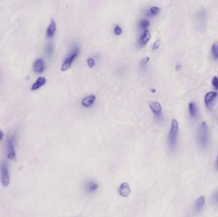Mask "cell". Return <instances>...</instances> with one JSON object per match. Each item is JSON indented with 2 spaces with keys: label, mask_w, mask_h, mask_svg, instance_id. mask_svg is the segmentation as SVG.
I'll list each match as a JSON object with an SVG mask.
<instances>
[{
  "label": "cell",
  "mask_w": 218,
  "mask_h": 217,
  "mask_svg": "<svg viewBox=\"0 0 218 217\" xmlns=\"http://www.w3.org/2000/svg\"><path fill=\"white\" fill-rule=\"evenodd\" d=\"M179 133V124L175 119H172L171 128L168 135V144L170 151H174L176 149L177 136Z\"/></svg>",
  "instance_id": "obj_1"
},
{
  "label": "cell",
  "mask_w": 218,
  "mask_h": 217,
  "mask_svg": "<svg viewBox=\"0 0 218 217\" xmlns=\"http://www.w3.org/2000/svg\"><path fill=\"white\" fill-rule=\"evenodd\" d=\"M198 141L199 145L205 148L208 144V129L205 122H203L200 125L198 131Z\"/></svg>",
  "instance_id": "obj_2"
},
{
  "label": "cell",
  "mask_w": 218,
  "mask_h": 217,
  "mask_svg": "<svg viewBox=\"0 0 218 217\" xmlns=\"http://www.w3.org/2000/svg\"><path fill=\"white\" fill-rule=\"evenodd\" d=\"M79 54V48L77 46H75L74 48V49H73V51L69 54V56L66 57L64 62L63 63L61 68V71H65L70 69L71 66L73 62H74V61L75 59V58L78 56Z\"/></svg>",
  "instance_id": "obj_3"
},
{
  "label": "cell",
  "mask_w": 218,
  "mask_h": 217,
  "mask_svg": "<svg viewBox=\"0 0 218 217\" xmlns=\"http://www.w3.org/2000/svg\"><path fill=\"white\" fill-rule=\"evenodd\" d=\"M99 189L98 183L94 180H88L84 184V192L88 196L93 195Z\"/></svg>",
  "instance_id": "obj_4"
},
{
  "label": "cell",
  "mask_w": 218,
  "mask_h": 217,
  "mask_svg": "<svg viewBox=\"0 0 218 217\" xmlns=\"http://www.w3.org/2000/svg\"><path fill=\"white\" fill-rule=\"evenodd\" d=\"M1 183L4 187H7L10 183V176L8 167L6 164H3L1 167Z\"/></svg>",
  "instance_id": "obj_5"
},
{
  "label": "cell",
  "mask_w": 218,
  "mask_h": 217,
  "mask_svg": "<svg viewBox=\"0 0 218 217\" xmlns=\"http://www.w3.org/2000/svg\"><path fill=\"white\" fill-rule=\"evenodd\" d=\"M217 92H208L205 96V103L208 109H211V107L213 105V103L215 101L217 97Z\"/></svg>",
  "instance_id": "obj_6"
},
{
  "label": "cell",
  "mask_w": 218,
  "mask_h": 217,
  "mask_svg": "<svg viewBox=\"0 0 218 217\" xmlns=\"http://www.w3.org/2000/svg\"><path fill=\"white\" fill-rule=\"evenodd\" d=\"M151 33H150L148 29L145 30L138 41L139 46L140 47H144L145 45L148 43V42L149 41L150 39H151Z\"/></svg>",
  "instance_id": "obj_7"
},
{
  "label": "cell",
  "mask_w": 218,
  "mask_h": 217,
  "mask_svg": "<svg viewBox=\"0 0 218 217\" xmlns=\"http://www.w3.org/2000/svg\"><path fill=\"white\" fill-rule=\"evenodd\" d=\"M131 189L128 183H122L119 188V194L122 197H127L130 195Z\"/></svg>",
  "instance_id": "obj_8"
},
{
  "label": "cell",
  "mask_w": 218,
  "mask_h": 217,
  "mask_svg": "<svg viewBox=\"0 0 218 217\" xmlns=\"http://www.w3.org/2000/svg\"><path fill=\"white\" fill-rule=\"evenodd\" d=\"M44 62L42 59H36L33 64V70L36 73H42L44 71Z\"/></svg>",
  "instance_id": "obj_9"
},
{
  "label": "cell",
  "mask_w": 218,
  "mask_h": 217,
  "mask_svg": "<svg viewBox=\"0 0 218 217\" xmlns=\"http://www.w3.org/2000/svg\"><path fill=\"white\" fill-rule=\"evenodd\" d=\"M95 100H96V97H95V96H94V95H90V96L85 97L82 99V101L81 102L82 105L85 108H89L93 105L94 103L95 102Z\"/></svg>",
  "instance_id": "obj_10"
},
{
  "label": "cell",
  "mask_w": 218,
  "mask_h": 217,
  "mask_svg": "<svg viewBox=\"0 0 218 217\" xmlns=\"http://www.w3.org/2000/svg\"><path fill=\"white\" fill-rule=\"evenodd\" d=\"M56 22L54 21L53 19H51V22H50L49 26L46 31V36L47 38H52L54 33L56 32Z\"/></svg>",
  "instance_id": "obj_11"
},
{
  "label": "cell",
  "mask_w": 218,
  "mask_h": 217,
  "mask_svg": "<svg viewBox=\"0 0 218 217\" xmlns=\"http://www.w3.org/2000/svg\"><path fill=\"white\" fill-rule=\"evenodd\" d=\"M150 108L154 114L156 115H160L162 111V108L160 103L156 101H154L150 104Z\"/></svg>",
  "instance_id": "obj_12"
},
{
  "label": "cell",
  "mask_w": 218,
  "mask_h": 217,
  "mask_svg": "<svg viewBox=\"0 0 218 217\" xmlns=\"http://www.w3.org/2000/svg\"><path fill=\"white\" fill-rule=\"evenodd\" d=\"M205 197L203 196H200L198 199L194 203V210L196 212L201 211L202 208L203 207L204 205H205Z\"/></svg>",
  "instance_id": "obj_13"
},
{
  "label": "cell",
  "mask_w": 218,
  "mask_h": 217,
  "mask_svg": "<svg viewBox=\"0 0 218 217\" xmlns=\"http://www.w3.org/2000/svg\"><path fill=\"white\" fill-rule=\"evenodd\" d=\"M45 82H46V79H45V78L43 77V76H40V77L38 78L37 80H36L35 83L33 84L31 89L32 90H37L42 86H43V85L45 84Z\"/></svg>",
  "instance_id": "obj_14"
},
{
  "label": "cell",
  "mask_w": 218,
  "mask_h": 217,
  "mask_svg": "<svg viewBox=\"0 0 218 217\" xmlns=\"http://www.w3.org/2000/svg\"><path fill=\"white\" fill-rule=\"evenodd\" d=\"M189 114L193 118H196L198 115L197 108L195 103L193 102H191L189 104Z\"/></svg>",
  "instance_id": "obj_15"
},
{
  "label": "cell",
  "mask_w": 218,
  "mask_h": 217,
  "mask_svg": "<svg viewBox=\"0 0 218 217\" xmlns=\"http://www.w3.org/2000/svg\"><path fill=\"white\" fill-rule=\"evenodd\" d=\"M211 52L213 58L215 60H217L218 59V42H215L212 45Z\"/></svg>",
  "instance_id": "obj_16"
},
{
  "label": "cell",
  "mask_w": 218,
  "mask_h": 217,
  "mask_svg": "<svg viewBox=\"0 0 218 217\" xmlns=\"http://www.w3.org/2000/svg\"><path fill=\"white\" fill-rule=\"evenodd\" d=\"M150 26V22L147 19H142L139 22V26L142 29L147 30Z\"/></svg>",
  "instance_id": "obj_17"
},
{
  "label": "cell",
  "mask_w": 218,
  "mask_h": 217,
  "mask_svg": "<svg viewBox=\"0 0 218 217\" xmlns=\"http://www.w3.org/2000/svg\"><path fill=\"white\" fill-rule=\"evenodd\" d=\"M160 10H161V9L159 7H152L151 8V9H150L149 13H151V15H156L160 12Z\"/></svg>",
  "instance_id": "obj_18"
},
{
  "label": "cell",
  "mask_w": 218,
  "mask_h": 217,
  "mask_svg": "<svg viewBox=\"0 0 218 217\" xmlns=\"http://www.w3.org/2000/svg\"><path fill=\"white\" fill-rule=\"evenodd\" d=\"M53 50H54L53 47H52V45L51 44H49V45H47V47L46 48V52L49 56H51L52 54Z\"/></svg>",
  "instance_id": "obj_19"
},
{
  "label": "cell",
  "mask_w": 218,
  "mask_h": 217,
  "mask_svg": "<svg viewBox=\"0 0 218 217\" xmlns=\"http://www.w3.org/2000/svg\"><path fill=\"white\" fill-rule=\"evenodd\" d=\"M8 159H12L15 160L16 157V153L15 151H12L10 152H8Z\"/></svg>",
  "instance_id": "obj_20"
},
{
  "label": "cell",
  "mask_w": 218,
  "mask_h": 217,
  "mask_svg": "<svg viewBox=\"0 0 218 217\" xmlns=\"http://www.w3.org/2000/svg\"><path fill=\"white\" fill-rule=\"evenodd\" d=\"M87 62L89 67H91V68H92V67H93L95 66V61L92 58H88L87 60Z\"/></svg>",
  "instance_id": "obj_21"
},
{
  "label": "cell",
  "mask_w": 218,
  "mask_h": 217,
  "mask_svg": "<svg viewBox=\"0 0 218 217\" xmlns=\"http://www.w3.org/2000/svg\"><path fill=\"white\" fill-rule=\"evenodd\" d=\"M114 33L116 34V35L117 36H119L122 33V29L121 28V27L117 25L115 28H114Z\"/></svg>",
  "instance_id": "obj_22"
},
{
  "label": "cell",
  "mask_w": 218,
  "mask_h": 217,
  "mask_svg": "<svg viewBox=\"0 0 218 217\" xmlns=\"http://www.w3.org/2000/svg\"><path fill=\"white\" fill-rule=\"evenodd\" d=\"M212 85L216 90L218 89V78L217 76H214L212 78Z\"/></svg>",
  "instance_id": "obj_23"
},
{
  "label": "cell",
  "mask_w": 218,
  "mask_h": 217,
  "mask_svg": "<svg viewBox=\"0 0 218 217\" xmlns=\"http://www.w3.org/2000/svg\"><path fill=\"white\" fill-rule=\"evenodd\" d=\"M149 59H150V58L149 57H145V58L142 59L141 60V61H140V65H141V66L142 67L145 66L147 64L148 62L149 61Z\"/></svg>",
  "instance_id": "obj_24"
},
{
  "label": "cell",
  "mask_w": 218,
  "mask_h": 217,
  "mask_svg": "<svg viewBox=\"0 0 218 217\" xmlns=\"http://www.w3.org/2000/svg\"><path fill=\"white\" fill-rule=\"evenodd\" d=\"M160 41L158 39L156 40V41L154 42V45H153V47H152V48L154 50H156L158 48H159V47H160Z\"/></svg>",
  "instance_id": "obj_25"
},
{
  "label": "cell",
  "mask_w": 218,
  "mask_h": 217,
  "mask_svg": "<svg viewBox=\"0 0 218 217\" xmlns=\"http://www.w3.org/2000/svg\"><path fill=\"white\" fill-rule=\"evenodd\" d=\"M212 201L214 203H217L218 202V192H216L214 194V196H212Z\"/></svg>",
  "instance_id": "obj_26"
},
{
  "label": "cell",
  "mask_w": 218,
  "mask_h": 217,
  "mask_svg": "<svg viewBox=\"0 0 218 217\" xmlns=\"http://www.w3.org/2000/svg\"><path fill=\"white\" fill-rule=\"evenodd\" d=\"M3 136H4V133H3V132L2 130H0V141H1V140L3 139Z\"/></svg>",
  "instance_id": "obj_27"
},
{
  "label": "cell",
  "mask_w": 218,
  "mask_h": 217,
  "mask_svg": "<svg viewBox=\"0 0 218 217\" xmlns=\"http://www.w3.org/2000/svg\"><path fill=\"white\" fill-rule=\"evenodd\" d=\"M180 67H181V66H180V64H177V65L175 66L176 70H177V71H179V70H180Z\"/></svg>",
  "instance_id": "obj_28"
},
{
  "label": "cell",
  "mask_w": 218,
  "mask_h": 217,
  "mask_svg": "<svg viewBox=\"0 0 218 217\" xmlns=\"http://www.w3.org/2000/svg\"><path fill=\"white\" fill-rule=\"evenodd\" d=\"M216 168L217 170H218V155H217L216 162Z\"/></svg>",
  "instance_id": "obj_29"
},
{
  "label": "cell",
  "mask_w": 218,
  "mask_h": 217,
  "mask_svg": "<svg viewBox=\"0 0 218 217\" xmlns=\"http://www.w3.org/2000/svg\"><path fill=\"white\" fill-rule=\"evenodd\" d=\"M151 91L152 92L154 93V92H156V90H155V89H152L151 90Z\"/></svg>",
  "instance_id": "obj_30"
}]
</instances>
